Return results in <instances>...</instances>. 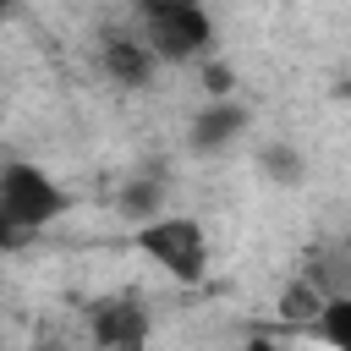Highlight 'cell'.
Returning <instances> with one entry per match:
<instances>
[{
    "label": "cell",
    "mask_w": 351,
    "mask_h": 351,
    "mask_svg": "<svg viewBox=\"0 0 351 351\" xmlns=\"http://www.w3.org/2000/svg\"><path fill=\"white\" fill-rule=\"evenodd\" d=\"M313 335L324 346H335V351H351V296H329V307L318 313Z\"/></svg>",
    "instance_id": "8"
},
{
    "label": "cell",
    "mask_w": 351,
    "mask_h": 351,
    "mask_svg": "<svg viewBox=\"0 0 351 351\" xmlns=\"http://www.w3.org/2000/svg\"><path fill=\"white\" fill-rule=\"evenodd\" d=\"M71 208V192L33 159H5L0 165V236L22 241L27 230L55 225Z\"/></svg>",
    "instance_id": "1"
},
{
    "label": "cell",
    "mask_w": 351,
    "mask_h": 351,
    "mask_svg": "<svg viewBox=\"0 0 351 351\" xmlns=\"http://www.w3.org/2000/svg\"><path fill=\"white\" fill-rule=\"evenodd\" d=\"M137 5V33L154 44V55L165 66L181 60H203L214 44V22L203 11V0H132Z\"/></svg>",
    "instance_id": "3"
},
{
    "label": "cell",
    "mask_w": 351,
    "mask_h": 351,
    "mask_svg": "<svg viewBox=\"0 0 351 351\" xmlns=\"http://www.w3.org/2000/svg\"><path fill=\"white\" fill-rule=\"evenodd\" d=\"M247 132V104H236V99H208L197 115H192V148L197 154H214V148H225V143H236Z\"/></svg>",
    "instance_id": "6"
},
{
    "label": "cell",
    "mask_w": 351,
    "mask_h": 351,
    "mask_svg": "<svg viewBox=\"0 0 351 351\" xmlns=\"http://www.w3.org/2000/svg\"><path fill=\"white\" fill-rule=\"evenodd\" d=\"M159 192H165L159 181H132V186L121 192V214L137 219V225H143V219H159Z\"/></svg>",
    "instance_id": "10"
},
{
    "label": "cell",
    "mask_w": 351,
    "mask_h": 351,
    "mask_svg": "<svg viewBox=\"0 0 351 351\" xmlns=\"http://www.w3.org/2000/svg\"><path fill=\"white\" fill-rule=\"evenodd\" d=\"M99 66H104V77L121 82V88H148L165 60L154 55V44H148L143 33H104V38H99Z\"/></svg>",
    "instance_id": "5"
},
{
    "label": "cell",
    "mask_w": 351,
    "mask_h": 351,
    "mask_svg": "<svg viewBox=\"0 0 351 351\" xmlns=\"http://www.w3.org/2000/svg\"><path fill=\"white\" fill-rule=\"evenodd\" d=\"M241 351H285V346H280V340H269V335H252Z\"/></svg>",
    "instance_id": "12"
},
{
    "label": "cell",
    "mask_w": 351,
    "mask_h": 351,
    "mask_svg": "<svg viewBox=\"0 0 351 351\" xmlns=\"http://www.w3.org/2000/svg\"><path fill=\"white\" fill-rule=\"evenodd\" d=\"M82 324L93 351H148L154 340V318L137 296H93L82 307Z\"/></svg>",
    "instance_id": "4"
},
{
    "label": "cell",
    "mask_w": 351,
    "mask_h": 351,
    "mask_svg": "<svg viewBox=\"0 0 351 351\" xmlns=\"http://www.w3.org/2000/svg\"><path fill=\"white\" fill-rule=\"evenodd\" d=\"M324 307H329V296H324L313 280H291V285L280 291V318H285V324H302V329H313Z\"/></svg>",
    "instance_id": "7"
},
{
    "label": "cell",
    "mask_w": 351,
    "mask_h": 351,
    "mask_svg": "<svg viewBox=\"0 0 351 351\" xmlns=\"http://www.w3.org/2000/svg\"><path fill=\"white\" fill-rule=\"evenodd\" d=\"M203 82H208V99H236V71L219 66V60L203 66Z\"/></svg>",
    "instance_id": "11"
},
{
    "label": "cell",
    "mask_w": 351,
    "mask_h": 351,
    "mask_svg": "<svg viewBox=\"0 0 351 351\" xmlns=\"http://www.w3.org/2000/svg\"><path fill=\"white\" fill-rule=\"evenodd\" d=\"M258 165H263V176L269 181H280V186H296L302 181V154L291 148V143H263V154H258Z\"/></svg>",
    "instance_id": "9"
},
{
    "label": "cell",
    "mask_w": 351,
    "mask_h": 351,
    "mask_svg": "<svg viewBox=\"0 0 351 351\" xmlns=\"http://www.w3.org/2000/svg\"><path fill=\"white\" fill-rule=\"evenodd\" d=\"M132 247L148 263H159L176 285H203L208 280V230L192 214H159V219L132 225Z\"/></svg>",
    "instance_id": "2"
}]
</instances>
